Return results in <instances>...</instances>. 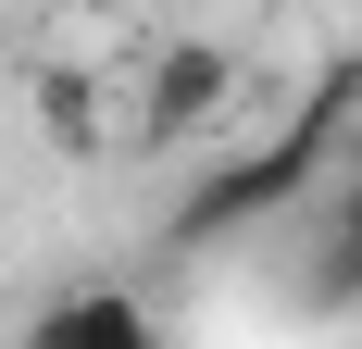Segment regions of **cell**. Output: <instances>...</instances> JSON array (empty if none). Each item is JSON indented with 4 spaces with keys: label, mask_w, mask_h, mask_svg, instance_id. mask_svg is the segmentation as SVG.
<instances>
[{
    "label": "cell",
    "mask_w": 362,
    "mask_h": 349,
    "mask_svg": "<svg viewBox=\"0 0 362 349\" xmlns=\"http://www.w3.org/2000/svg\"><path fill=\"white\" fill-rule=\"evenodd\" d=\"M313 287H325V300H362V174H337V200H325V237H313Z\"/></svg>",
    "instance_id": "277c9868"
},
{
    "label": "cell",
    "mask_w": 362,
    "mask_h": 349,
    "mask_svg": "<svg viewBox=\"0 0 362 349\" xmlns=\"http://www.w3.org/2000/svg\"><path fill=\"white\" fill-rule=\"evenodd\" d=\"M337 112H350V75H325V88L300 100L288 138H262V150H238V162H213V174L175 200V225H163V237H175V249H225L238 225H262L275 200H300V187L325 174V150H337Z\"/></svg>",
    "instance_id": "6da1fadb"
},
{
    "label": "cell",
    "mask_w": 362,
    "mask_h": 349,
    "mask_svg": "<svg viewBox=\"0 0 362 349\" xmlns=\"http://www.w3.org/2000/svg\"><path fill=\"white\" fill-rule=\"evenodd\" d=\"M100 100H112V88H100L88 63H50V75H37V125H50L63 150H88V138H100Z\"/></svg>",
    "instance_id": "5b68a950"
},
{
    "label": "cell",
    "mask_w": 362,
    "mask_h": 349,
    "mask_svg": "<svg viewBox=\"0 0 362 349\" xmlns=\"http://www.w3.org/2000/svg\"><path fill=\"white\" fill-rule=\"evenodd\" d=\"M225 100H238V50H225V37H163L138 63V88H125V125H138V138H187V125H213Z\"/></svg>",
    "instance_id": "7a4b0ae2"
},
{
    "label": "cell",
    "mask_w": 362,
    "mask_h": 349,
    "mask_svg": "<svg viewBox=\"0 0 362 349\" xmlns=\"http://www.w3.org/2000/svg\"><path fill=\"white\" fill-rule=\"evenodd\" d=\"M25 349H163V324H150V300H125V287H63V300L25 324Z\"/></svg>",
    "instance_id": "3957f363"
}]
</instances>
